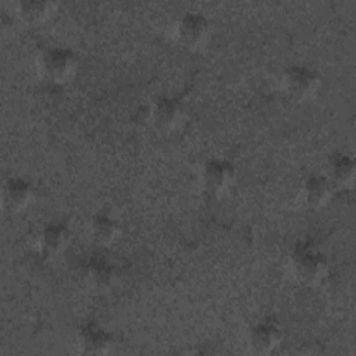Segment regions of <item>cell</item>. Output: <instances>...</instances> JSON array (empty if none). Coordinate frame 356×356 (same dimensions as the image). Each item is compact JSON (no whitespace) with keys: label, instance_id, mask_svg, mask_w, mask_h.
I'll return each instance as SVG.
<instances>
[{"label":"cell","instance_id":"9c48e42d","mask_svg":"<svg viewBox=\"0 0 356 356\" xmlns=\"http://www.w3.org/2000/svg\"><path fill=\"white\" fill-rule=\"evenodd\" d=\"M71 239L70 229L60 222H53L44 227V229L39 235V249L42 254L47 257L58 256L65 250Z\"/></svg>","mask_w":356,"mask_h":356},{"label":"cell","instance_id":"3957f363","mask_svg":"<svg viewBox=\"0 0 356 356\" xmlns=\"http://www.w3.org/2000/svg\"><path fill=\"white\" fill-rule=\"evenodd\" d=\"M281 85L291 97L296 100H306L316 95L321 85V79L313 68L306 65H293L284 72Z\"/></svg>","mask_w":356,"mask_h":356},{"label":"cell","instance_id":"30bf717a","mask_svg":"<svg viewBox=\"0 0 356 356\" xmlns=\"http://www.w3.org/2000/svg\"><path fill=\"white\" fill-rule=\"evenodd\" d=\"M111 337L103 328L95 324H86L78 334V346L82 353L100 355L108 352L111 346Z\"/></svg>","mask_w":356,"mask_h":356},{"label":"cell","instance_id":"52a82bcc","mask_svg":"<svg viewBox=\"0 0 356 356\" xmlns=\"http://www.w3.org/2000/svg\"><path fill=\"white\" fill-rule=\"evenodd\" d=\"M150 117L159 128L171 131L184 122L185 110L177 99L163 97L157 100L154 107L150 110Z\"/></svg>","mask_w":356,"mask_h":356},{"label":"cell","instance_id":"5bb4252c","mask_svg":"<svg viewBox=\"0 0 356 356\" xmlns=\"http://www.w3.org/2000/svg\"><path fill=\"white\" fill-rule=\"evenodd\" d=\"M89 231H90V236L96 243L107 245L117 238L120 232V227L113 217L107 214H97L93 217Z\"/></svg>","mask_w":356,"mask_h":356},{"label":"cell","instance_id":"5b68a950","mask_svg":"<svg viewBox=\"0 0 356 356\" xmlns=\"http://www.w3.org/2000/svg\"><path fill=\"white\" fill-rule=\"evenodd\" d=\"M235 181L234 165L221 159H214L206 163L203 168V182L213 193L225 192Z\"/></svg>","mask_w":356,"mask_h":356},{"label":"cell","instance_id":"277c9868","mask_svg":"<svg viewBox=\"0 0 356 356\" xmlns=\"http://www.w3.org/2000/svg\"><path fill=\"white\" fill-rule=\"evenodd\" d=\"M209 31V22L202 14L188 13L178 21L177 38L184 46L196 49L207 40Z\"/></svg>","mask_w":356,"mask_h":356},{"label":"cell","instance_id":"8992f818","mask_svg":"<svg viewBox=\"0 0 356 356\" xmlns=\"http://www.w3.org/2000/svg\"><path fill=\"white\" fill-rule=\"evenodd\" d=\"M282 339L281 328L268 320L254 324L249 331V348L254 353L266 355L273 352Z\"/></svg>","mask_w":356,"mask_h":356},{"label":"cell","instance_id":"7c38bea8","mask_svg":"<svg viewBox=\"0 0 356 356\" xmlns=\"http://www.w3.org/2000/svg\"><path fill=\"white\" fill-rule=\"evenodd\" d=\"M327 178L335 186H352L355 178V161L343 153H334L328 161Z\"/></svg>","mask_w":356,"mask_h":356},{"label":"cell","instance_id":"4fadbf2b","mask_svg":"<svg viewBox=\"0 0 356 356\" xmlns=\"http://www.w3.org/2000/svg\"><path fill=\"white\" fill-rule=\"evenodd\" d=\"M56 4L47 0H24L17 3V14L26 24H42L54 11Z\"/></svg>","mask_w":356,"mask_h":356},{"label":"cell","instance_id":"6da1fadb","mask_svg":"<svg viewBox=\"0 0 356 356\" xmlns=\"http://www.w3.org/2000/svg\"><path fill=\"white\" fill-rule=\"evenodd\" d=\"M291 268L295 278L307 285L318 284L327 274L328 263L323 253L310 246H298L292 254Z\"/></svg>","mask_w":356,"mask_h":356},{"label":"cell","instance_id":"ba28073f","mask_svg":"<svg viewBox=\"0 0 356 356\" xmlns=\"http://www.w3.org/2000/svg\"><path fill=\"white\" fill-rule=\"evenodd\" d=\"M33 195L32 185L22 178H10L1 191V204L10 211H19L25 209Z\"/></svg>","mask_w":356,"mask_h":356},{"label":"cell","instance_id":"8fae6325","mask_svg":"<svg viewBox=\"0 0 356 356\" xmlns=\"http://www.w3.org/2000/svg\"><path fill=\"white\" fill-rule=\"evenodd\" d=\"M334 185L325 175H312L303 185V199L310 207L324 206L332 196Z\"/></svg>","mask_w":356,"mask_h":356},{"label":"cell","instance_id":"7a4b0ae2","mask_svg":"<svg viewBox=\"0 0 356 356\" xmlns=\"http://www.w3.org/2000/svg\"><path fill=\"white\" fill-rule=\"evenodd\" d=\"M38 70L44 79L54 83H63L74 75L76 70V57L68 49H47L39 56Z\"/></svg>","mask_w":356,"mask_h":356}]
</instances>
